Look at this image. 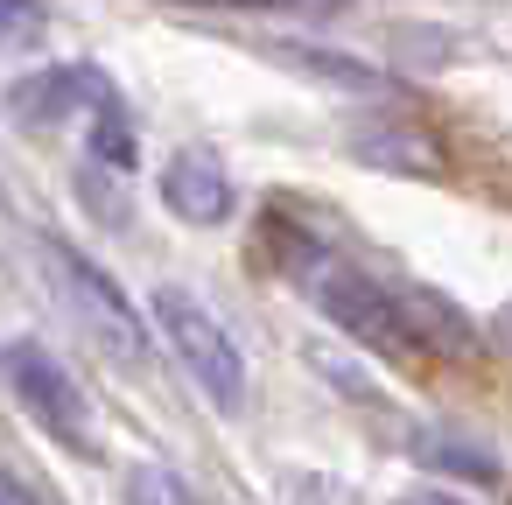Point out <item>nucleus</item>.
I'll use <instances>...</instances> for the list:
<instances>
[{"label":"nucleus","instance_id":"f257e3e1","mask_svg":"<svg viewBox=\"0 0 512 505\" xmlns=\"http://www.w3.org/2000/svg\"><path fill=\"white\" fill-rule=\"evenodd\" d=\"M155 330L169 337V351L183 358V372L204 386L211 407L232 414V407L246 400V358H239L232 330H225L190 288H155Z\"/></svg>","mask_w":512,"mask_h":505},{"label":"nucleus","instance_id":"f03ea898","mask_svg":"<svg viewBox=\"0 0 512 505\" xmlns=\"http://www.w3.org/2000/svg\"><path fill=\"white\" fill-rule=\"evenodd\" d=\"M0 379H8V393L29 407V421H36L43 435H57L64 449L92 456V407H85L78 379H71L43 344H8V351H0Z\"/></svg>","mask_w":512,"mask_h":505},{"label":"nucleus","instance_id":"7ed1b4c3","mask_svg":"<svg viewBox=\"0 0 512 505\" xmlns=\"http://www.w3.org/2000/svg\"><path fill=\"white\" fill-rule=\"evenodd\" d=\"M50 281L64 288V302L78 309V323L113 351V358H127V365H141L148 358V323L134 316V302L85 260V253H71V246H50Z\"/></svg>","mask_w":512,"mask_h":505},{"label":"nucleus","instance_id":"20e7f679","mask_svg":"<svg viewBox=\"0 0 512 505\" xmlns=\"http://www.w3.org/2000/svg\"><path fill=\"white\" fill-rule=\"evenodd\" d=\"M316 302H323V316H330L344 337H358V344H372V351H386V358H407V351H414V337H407L393 295H386L372 274H358V267L323 274V281H316Z\"/></svg>","mask_w":512,"mask_h":505},{"label":"nucleus","instance_id":"39448f33","mask_svg":"<svg viewBox=\"0 0 512 505\" xmlns=\"http://www.w3.org/2000/svg\"><path fill=\"white\" fill-rule=\"evenodd\" d=\"M162 204H169L183 225H225V218H232V176L218 169V155L183 148V155H169V169H162Z\"/></svg>","mask_w":512,"mask_h":505},{"label":"nucleus","instance_id":"423d86ee","mask_svg":"<svg viewBox=\"0 0 512 505\" xmlns=\"http://www.w3.org/2000/svg\"><path fill=\"white\" fill-rule=\"evenodd\" d=\"M99 99H106V85L92 71H43V78H22L15 85V120L57 127V120H71L78 106H99Z\"/></svg>","mask_w":512,"mask_h":505},{"label":"nucleus","instance_id":"0eeeda50","mask_svg":"<svg viewBox=\"0 0 512 505\" xmlns=\"http://www.w3.org/2000/svg\"><path fill=\"white\" fill-rule=\"evenodd\" d=\"M414 456H421L428 470L463 477V484H498V477H505V463H498L491 442H477V435H449V428H428V435L414 442Z\"/></svg>","mask_w":512,"mask_h":505},{"label":"nucleus","instance_id":"6e6552de","mask_svg":"<svg viewBox=\"0 0 512 505\" xmlns=\"http://www.w3.org/2000/svg\"><path fill=\"white\" fill-rule=\"evenodd\" d=\"M274 57L295 64V71H309V78H330L344 92H379V71L358 64V57H330V50H309V43H274Z\"/></svg>","mask_w":512,"mask_h":505},{"label":"nucleus","instance_id":"1a4fd4ad","mask_svg":"<svg viewBox=\"0 0 512 505\" xmlns=\"http://www.w3.org/2000/svg\"><path fill=\"white\" fill-rule=\"evenodd\" d=\"M92 155H99V162H113V169H127V162H134V127H127V113H120V99H113V92L92 106Z\"/></svg>","mask_w":512,"mask_h":505},{"label":"nucleus","instance_id":"9d476101","mask_svg":"<svg viewBox=\"0 0 512 505\" xmlns=\"http://www.w3.org/2000/svg\"><path fill=\"white\" fill-rule=\"evenodd\" d=\"M36 36H43V8H29V0H0V43L29 50Z\"/></svg>","mask_w":512,"mask_h":505},{"label":"nucleus","instance_id":"9b49d317","mask_svg":"<svg viewBox=\"0 0 512 505\" xmlns=\"http://www.w3.org/2000/svg\"><path fill=\"white\" fill-rule=\"evenodd\" d=\"M0 505H43V491L29 477H15V470H0Z\"/></svg>","mask_w":512,"mask_h":505},{"label":"nucleus","instance_id":"f8f14e48","mask_svg":"<svg viewBox=\"0 0 512 505\" xmlns=\"http://www.w3.org/2000/svg\"><path fill=\"white\" fill-rule=\"evenodd\" d=\"M400 505H463V498H449V491H414V498H400Z\"/></svg>","mask_w":512,"mask_h":505}]
</instances>
